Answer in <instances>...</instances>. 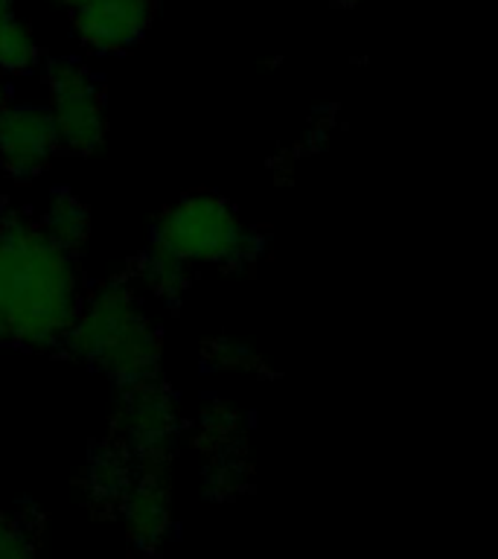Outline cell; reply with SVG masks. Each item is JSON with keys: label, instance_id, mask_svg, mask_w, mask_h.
Masks as SVG:
<instances>
[{"label": "cell", "instance_id": "30bf717a", "mask_svg": "<svg viewBox=\"0 0 498 559\" xmlns=\"http://www.w3.org/2000/svg\"><path fill=\"white\" fill-rule=\"evenodd\" d=\"M138 280L149 295L173 306L181 300L190 286V262H183L178 253L152 239V245L138 262Z\"/></svg>", "mask_w": 498, "mask_h": 559}, {"label": "cell", "instance_id": "277c9868", "mask_svg": "<svg viewBox=\"0 0 498 559\" xmlns=\"http://www.w3.org/2000/svg\"><path fill=\"white\" fill-rule=\"evenodd\" d=\"M44 85L59 148L73 155H94L96 148H103L108 114L99 79L73 56H59L44 64Z\"/></svg>", "mask_w": 498, "mask_h": 559}, {"label": "cell", "instance_id": "ba28073f", "mask_svg": "<svg viewBox=\"0 0 498 559\" xmlns=\"http://www.w3.org/2000/svg\"><path fill=\"white\" fill-rule=\"evenodd\" d=\"M117 513L131 545H138L140 550H155L173 527V496L164 466H138L117 504Z\"/></svg>", "mask_w": 498, "mask_h": 559}, {"label": "cell", "instance_id": "5bb4252c", "mask_svg": "<svg viewBox=\"0 0 498 559\" xmlns=\"http://www.w3.org/2000/svg\"><path fill=\"white\" fill-rule=\"evenodd\" d=\"M204 358H208L210 367H218V370H260L262 361L257 356V349L242 344L236 338H213L204 344Z\"/></svg>", "mask_w": 498, "mask_h": 559}, {"label": "cell", "instance_id": "9c48e42d", "mask_svg": "<svg viewBox=\"0 0 498 559\" xmlns=\"http://www.w3.org/2000/svg\"><path fill=\"white\" fill-rule=\"evenodd\" d=\"M134 466L138 463L131 461V454L117 440L99 443L87 461V496L99 507H117L138 472Z\"/></svg>", "mask_w": 498, "mask_h": 559}, {"label": "cell", "instance_id": "ac0fdd59", "mask_svg": "<svg viewBox=\"0 0 498 559\" xmlns=\"http://www.w3.org/2000/svg\"><path fill=\"white\" fill-rule=\"evenodd\" d=\"M50 3H56V7H61V9H70V12H73V9H76L79 3H82V0H50Z\"/></svg>", "mask_w": 498, "mask_h": 559}, {"label": "cell", "instance_id": "52a82bcc", "mask_svg": "<svg viewBox=\"0 0 498 559\" xmlns=\"http://www.w3.org/2000/svg\"><path fill=\"white\" fill-rule=\"evenodd\" d=\"M155 17V0H82L73 9V35L82 47L114 56L134 47Z\"/></svg>", "mask_w": 498, "mask_h": 559}, {"label": "cell", "instance_id": "6da1fadb", "mask_svg": "<svg viewBox=\"0 0 498 559\" xmlns=\"http://www.w3.org/2000/svg\"><path fill=\"white\" fill-rule=\"evenodd\" d=\"M82 306L76 257L24 213H0V341L61 347Z\"/></svg>", "mask_w": 498, "mask_h": 559}, {"label": "cell", "instance_id": "3957f363", "mask_svg": "<svg viewBox=\"0 0 498 559\" xmlns=\"http://www.w3.org/2000/svg\"><path fill=\"white\" fill-rule=\"evenodd\" d=\"M155 242L190 265L218 269H245L265 248L260 230L210 192H195L166 207L155 225Z\"/></svg>", "mask_w": 498, "mask_h": 559}, {"label": "cell", "instance_id": "5b68a950", "mask_svg": "<svg viewBox=\"0 0 498 559\" xmlns=\"http://www.w3.org/2000/svg\"><path fill=\"white\" fill-rule=\"evenodd\" d=\"M117 443L131 454L138 466H164L173 457L181 435V411L169 388L152 382L122 388L114 414Z\"/></svg>", "mask_w": 498, "mask_h": 559}, {"label": "cell", "instance_id": "d6986e66", "mask_svg": "<svg viewBox=\"0 0 498 559\" xmlns=\"http://www.w3.org/2000/svg\"><path fill=\"white\" fill-rule=\"evenodd\" d=\"M7 105V85H3V79H0V108Z\"/></svg>", "mask_w": 498, "mask_h": 559}, {"label": "cell", "instance_id": "7c38bea8", "mask_svg": "<svg viewBox=\"0 0 498 559\" xmlns=\"http://www.w3.org/2000/svg\"><path fill=\"white\" fill-rule=\"evenodd\" d=\"M239 437H242V414L234 405L213 402L201 411L199 445H204L210 454L239 452Z\"/></svg>", "mask_w": 498, "mask_h": 559}, {"label": "cell", "instance_id": "2e32d148", "mask_svg": "<svg viewBox=\"0 0 498 559\" xmlns=\"http://www.w3.org/2000/svg\"><path fill=\"white\" fill-rule=\"evenodd\" d=\"M0 559H38L29 524L0 513Z\"/></svg>", "mask_w": 498, "mask_h": 559}, {"label": "cell", "instance_id": "8992f818", "mask_svg": "<svg viewBox=\"0 0 498 559\" xmlns=\"http://www.w3.org/2000/svg\"><path fill=\"white\" fill-rule=\"evenodd\" d=\"M59 152V134L47 105L17 103L0 108V169L15 181L47 173Z\"/></svg>", "mask_w": 498, "mask_h": 559}, {"label": "cell", "instance_id": "9a60e30c", "mask_svg": "<svg viewBox=\"0 0 498 559\" xmlns=\"http://www.w3.org/2000/svg\"><path fill=\"white\" fill-rule=\"evenodd\" d=\"M245 463L242 452H218L208 466V492L225 498L242 492L245 487Z\"/></svg>", "mask_w": 498, "mask_h": 559}, {"label": "cell", "instance_id": "e0dca14e", "mask_svg": "<svg viewBox=\"0 0 498 559\" xmlns=\"http://www.w3.org/2000/svg\"><path fill=\"white\" fill-rule=\"evenodd\" d=\"M12 7H15V0H0V21L12 15Z\"/></svg>", "mask_w": 498, "mask_h": 559}, {"label": "cell", "instance_id": "ffe728a7", "mask_svg": "<svg viewBox=\"0 0 498 559\" xmlns=\"http://www.w3.org/2000/svg\"><path fill=\"white\" fill-rule=\"evenodd\" d=\"M335 3H341V7H356L358 0H335Z\"/></svg>", "mask_w": 498, "mask_h": 559}, {"label": "cell", "instance_id": "8fae6325", "mask_svg": "<svg viewBox=\"0 0 498 559\" xmlns=\"http://www.w3.org/2000/svg\"><path fill=\"white\" fill-rule=\"evenodd\" d=\"M42 230L52 242L76 257L91 239V213L82 201L68 190L52 192L47 207H44Z\"/></svg>", "mask_w": 498, "mask_h": 559}, {"label": "cell", "instance_id": "4fadbf2b", "mask_svg": "<svg viewBox=\"0 0 498 559\" xmlns=\"http://www.w3.org/2000/svg\"><path fill=\"white\" fill-rule=\"evenodd\" d=\"M38 64V44L15 15L0 21V76H21Z\"/></svg>", "mask_w": 498, "mask_h": 559}, {"label": "cell", "instance_id": "7a4b0ae2", "mask_svg": "<svg viewBox=\"0 0 498 559\" xmlns=\"http://www.w3.org/2000/svg\"><path fill=\"white\" fill-rule=\"evenodd\" d=\"M61 347L70 358L103 370L114 384L134 388L161 373L164 341L149 321L131 280L114 277L82 297L79 314Z\"/></svg>", "mask_w": 498, "mask_h": 559}]
</instances>
